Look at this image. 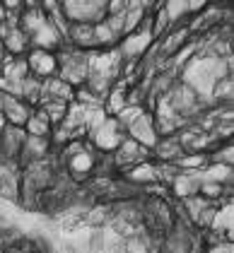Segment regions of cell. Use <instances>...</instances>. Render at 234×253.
<instances>
[{
	"mask_svg": "<svg viewBox=\"0 0 234 253\" xmlns=\"http://www.w3.org/2000/svg\"><path fill=\"white\" fill-rule=\"evenodd\" d=\"M70 167H73L75 174H87L92 169V157L87 155V152H78V155L70 159Z\"/></svg>",
	"mask_w": 234,
	"mask_h": 253,
	"instance_id": "cell-13",
	"label": "cell"
},
{
	"mask_svg": "<svg viewBox=\"0 0 234 253\" xmlns=\"http://www.w3.org/2000/svg\"><path fill=\"white\" fill-rule=\"evenodd\" d=\"M68 34H70L73 43H78L80 48L94 46V24H70Z\"/></svg>",
	"mask_w": 234,
	"mask_h": 253,
	"instance_id": "cell-6",
	"label": "cell"
},
{
	"mask_svg": "<svg viewBox=\"0 0 234 253\" xmlns=\"http://www.w3.org/2000/svg\"><path fill=\"white\" fill-rule=\"evenodd\" d=\"M2 116H5V121H10L12 126H20V123H27V118L32 116V111H29V106L24 101L2 94Z\"/></svg>",
	"mask_w": 234,
	"mask_h": 253,
	"instance_id": "cell-5",
	"label": "cell"
},
{
	"mask_svg": "<svg viewBox=\"0 0 234 253\" xmlns=\"http://www.w3.org/2000/svg\"><path fill=\"white\" fill-rule=\"evenodd\" d=\"M27 65H29V70H32L34 75H39V78H51V75L56 73V68H58L56 56L48 53V51H41V48H37V51L29 53Z\"/></svg>",
	"mask_w": 234,
	"mask_h": 253,
	"instance_id": "cell-2",
	"label": "cell"
},
{
	"mask_svg": "<svg viewBox=\"0 0 234 253\" xmlns=\"http://www.w3.org/2000/svg\"><path fill=\"white\" fill-rule=\"evenodd\" d=\"M150 41H152V34L150 32H138L136 37L131 34L126 43H123V51H126V56H140L147 46H150Z\"/></svg>",
	"mask_w": 234,
	"mask_h": 253,
	"instance_id": "cell-8",
	"label": "cell"
},
{
	"mask_svg": "<svg viewBox=\"0 0 234 253\" xmlns=\"http://www.w3.org/2000/svg\"><path fill=\"white\" fill-rule=\"evenodd\" d=\"M220 191H222V186H220L217 181H213V183H203V188H200L203 198H205V195H217Z\"/></svg>",
	"mask_w": 234,
	"mask_h": 253,
	"instance_id": "cell-17",
	"label": "cell"
},
{
	"mask_svg": "<svg viewBox=\"0 0 234 253\" xmlns=\"http://www.w3.org/2000/svg\"><path fill=\"white\" fill-rule=\"evenodd\" d=\"M230 92H232V82H230V80H225V82L220 84V89L215 92V97H225V94H230Z\"/></svg>",
	"mask_w": 234,
	"mask_h": 253,
	"instance_id": "cell-20",
	"label": "cell"
},
{
	"mask_svg": "<svg viewBox=\"0 0 234 253\" xmlns=\"http://www.w3.org/2000/svg\"><path fill=\"white\" fill-rule=\"evenodd\" d=\"M131 128V135L136 137V142L140 145H157V133H155V121L150 114H140V116L128 126Z\"/></svg>",
	"mask_w": 234,
	"mask_h": 253,
	"instance_id": "cell-3",
	"label": "cell"
},
{
	"mask_svg": "<svg viewBox=\"0 0 234 253\" xmlns=\"http://www.w3.org/2000/svg\"><path fill=\"white\" fill-rule=\"evenodd\" d=\"M128 106V101H126V94H123V89H114L111 92V97H109V106H106V111L109 114H121L123 109Z\"/></svg>",
	"mask_w": 234,
	"mask_h": 253,
	"instance_id": "cell-12",
	"label": "cell"
},
{
	"mask_svg": "<svg viewBox=\"0 0 234 253\" xmlns=\"http://www.w3.org/2000/svg\"><path fill=\"white\" fill-rule=\"evenodd\" d=\"M208 253H232V241H225V244H215Z\"/></svg>",
	"mask_w": 234,
	"mask_h": 253,
	"instance_id": "cell-19",
	"label": "cell"
},
{
	"mask_svg": "<svg viewBox=\"0 0 234 253\" xmlns=\"http://www.w3.org/2000/svg\"><path fill=\"white\" fill-rule=\"evenodd\" d=\"M203 162H205V157L195 155V157H186V159H181L179 164H181V167H186V169H191V167H198V164H203Z\"/></svg>",
	"mask_w": 234,
	"mask_h": 253,
	"instance_id": "cell-18",
	"label": "cell"
},
{
	"mask_svg": "<svg viewBox=\"0 0 234 253\" xmlns=\"http://www.w3.org/2000/svg\"><path fill=\"white\" fill-rule=\"evenodd\" d=\"M56 63H60V80L68 84H80L87 80V58L78 56V53H63L60 58H56Z\"/></svg>",
	"mask_w": 234,
	"mask_h": 253,
	"instance_id": "cell-1",
	"label": "cell"
},
{
	"mask_svg": "<svg viewBox=\"0 0 234 253\" xmlns=\"http://www.w3.org/2000/svg\"><path fill=\"white\" fill-rule=\"evenodd\" d=\"M27 133L32 137H46L48 135V130H51V121L46 118V114L44 111H39V114H32V116L27 118Z\"/></svg>",
	"mask_w": 234,
	"mask_h": 253,
	"instance_id": "cell-7",
	"label": "cell"
},
{
	"mask_svg": "<svg viewBox=\"0 0 234 253\" xmlns=\"http://www.w3.org/2000/svg\"><path fill=\"white\" fill-rule=\"evenodd\" d=\"M210 227H213V229L230 232V229H232V205H225L222 210H215V217H213V222H210Z\"/></svg>",
	"mask_w": 234,
	"mask_h": 253,
	"instance_id": "cell-10",
	"label": "cell"
},
{
	"mask_svg": "<svg viewBox=\"0 0 234 253\" xmlns=\"http://www.w3.org/2000/svg\"><path fill=\"white\" fill-rule=\"evenodd\" d=\"M179 150H181V145H179V142H174V140H167V142H162V145L157 147V155L164 157V159H169V157L179 155Z\"/></svg>",
	"mask_w": 234,
	"mask_h": 253,
	"instance_id": "cell-16",
	"label": "cell"
},
{
	"mask_svg": "<svg viewBox=\"0 0 234 253\" xmlns=\"http://www.w3.org/2000/svg\"><path fill=\"white\" fill-rule=\"evenodd\" d=\"M46 92L51 94L53 101H65V99L73 97V89H70V84L68 82H63V80H48L46 82Z\"/></svg>",
	"mask_w": 234,
	"mask_h": 253,
	"instance_id": "cell-9",
	"label": "cell"
},
{
	"mask_svg": "<svg viewBox=\"0 0 234 253\" xmlns=\"http://www.w3.org/2000/svg\"><path fill=\"white\" fill-rule=\"evenodd\" d=\"M92 137L101 150H114L118 142H121V135H118V121L114 118H106L99 128L92 130Z\"/></svg>",
	"mask_w": 234,
	"mask_h": 253,
	"instance_id": "cell-4",
	"label": "cell"
},
{
	"mask_svg": "<svg viewBox=\"0 0 234 253\" xmlns=\"http://www.w3.org/2000/svg\"><path fill=\"white\" fill-rule=\"evenodd\" d=\"M140 114H145V111H142L140 106H126V109H123V111H121V114L116 116V121L126 123V126H131V123H133V121H136Z\"/></svg>",
	"mask_w": 234,
	"mask_h": 253,
	"instance_id": "cell-15",
	"label": "cell"
},
{
	"mask_svg": "<svg viewBox=\"0 0 234 253\" xmlns=\"http://www.w3.org/2000/svg\"><path fill=\"white\" fill-rule=\"evenodd\" d=\"M44 114H46V118L51 121V123H56V121H63L65 118V114H68V106H65V101H48L44 109H41Z\"/></svg>",
	"mask_w": 234,
	"mask_h": 253,
	"instance_id": "cell-11",
	"label": "cell"
},
{
	"mask_svg": "<svg viewBox=\"0 0 234 253\" xmlns=\"http://www.w3.org/2000/svg\"><path fill=\"white\" fill-rule=\"evenodd\" d=\"M186 205H188V214H191L193 219H198V214L208 208V200H205L203 195H188V198H186Z\"/></svg>",
	"mask_w": 234,
	"mask_h": 253,
	"instance_id": "cell-14",
	"label": "cell"
}]
</instances>
